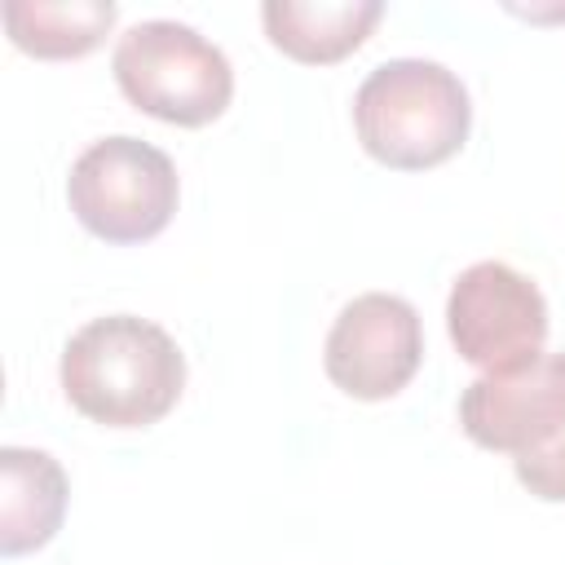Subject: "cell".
Returning <instances> with one entry per match:
<instances>
[{"mask_svg":"<svg viewBox=\"0 0 565 565\" xmlns=\"http://www.w3.org/2000/svg\"><path fill=\"white\" fill-rule=\"evenodd\" d=\"M353 128L371 159L397 172L446 163L472 128L463 79L433 57H388L353 93Z\"/></svg>","mask_w":565,"mask_h":565,"instance_id":"cell-2","label":"cell"},{"mask_svg":"<svg viewBox=\"0 0 565 565\" xmlns=\"http://www.w3.org/2000/svg\"><path fill=\"white\" fill-rule=\"evenodd\" d=\"M181 199L177 163L128 132L93 141L66 177V203L75 221L106 243H146L168 230Z\"/></svg>","mask_w":565,"mask_h":565,"instance_id":"cell-4","label":"cell"},{"mask_svg":"<svg viewBox=\"0 0 565 565\" xmlns=\"http://www.w3.org/2000/svg\"><path fill=\"white\" fill-rule=\"evenodd\" d=\"M463 433L499 455H530L565 428V353H539L530 366L477 375L459 393Z\"/></svg>","mask_w":565,"mask_h":565,"instance_id":"cell-7","label":"cell"},{"mask_svg":"<svg viewBox=\"0 0 565 565\" xmlns=\"http://www.w3.org/2000/svg\"><path fill=\"white\" fill-rule=\"evenodd\" d=\"M66 402L106 428H146L163 419L185 388V353L177 340L137 313L84 322L62 349Z\"/></svg>","mask_w":565,"mask_h":565,"instance_id":"cell-1","label":"cell"},{"mask_svg":"<svg viewBox=\"0 0 565 565\" xmlns=\"http://www.w3.org/2000/svg\"><path fill=\"white\" fill-rule=\"evenodd\" d=\"M512 472H516V481H521L534 499H543V503H565V428H561L547 446H539V450L512 459Z\"/></svg>","mask_w":565,"mask_h":565,"instance_id":"cell-11","label":"cell"},{"mask_svg":"<svg viewBox=\"0 0 565 565\" xmlns=\"http://www.w3.org/2000/svg\"><path fill=\"white\" fill-rule=\"evenodd\" d=\"M0 13L9 40L31 57H84L119 18L110 0H4Z\"/></svg>","mask_w":565,"mask_h":565,"instance_id":"cell-10","label":"cell"},{"mask_svg":"<svg viewBox=\"0 0 565 565\" xmlns=\"http://www.w3.org/2000/svg\"><path fill=\"white\" fill-rule=\"evenodd\" d=\"M446 331L463 362L481 366V375H503L547 353V300L521 269L477 260L446 296Z\"/></svg>","mask_w":565,"mask_h":565,"instance_id":"cell-5","label":"cell"},{"mask_svg":"<svg viewBox=\"0 0 565 565\" xmlns=\"http://www.w3.org/2000/svg\"><path fill=\"white\" fill-rule=\"evenodd\" d=\"M66 472L49 450L4 446L0 450V552L22 556L44 547L66 516Z\"/></svg>","mask_w":565,"mask_h":565,"instance_id":"cell-8","label":"cell"},{"mask_svg":"<svg viewBox=\"0 0 565 565\" xmlns=\"http://www.w3.org/2000/svg\"><path fill=\"white\" fill-rule=\"evenodd\" d=\"M119 93L177 128L212 124L234 97V66L221 44L177 18H146L128 26L110 57Z\"/></svg>","mask_w":565,"mask_h":565,"instance_id":"cell-3","label":"cell"},{"mask_svg":"<svg viewBox=\"0 0 565 565\" xmlns=\"http://www.w3.org/2000/svg\"><path fill=\"white\" fill-rule=\"evenodd\" d=\"M380 18H384L380 0H265L260 4L269 44L309 66L349 57Z\"/></svg>","mask_w":565,"mask_h":565,"instance_id":"cell-9","label":"cell"},{"mask_svg":"<svg viewBox=\"0 0 565 565\" xmlns=\"http://www.w3.org/2000/svg\"><path fill=\"white\" fill-rule=\"evenodd\" d=\"M424 362V327L411 300L393 291L353 296L322 344L331 384L358 402H384L411 384Z\"/></svg>","mask_w":565,"mask_h":565,"instance_id":"cell-6","label":"cell"}]
</instances>
